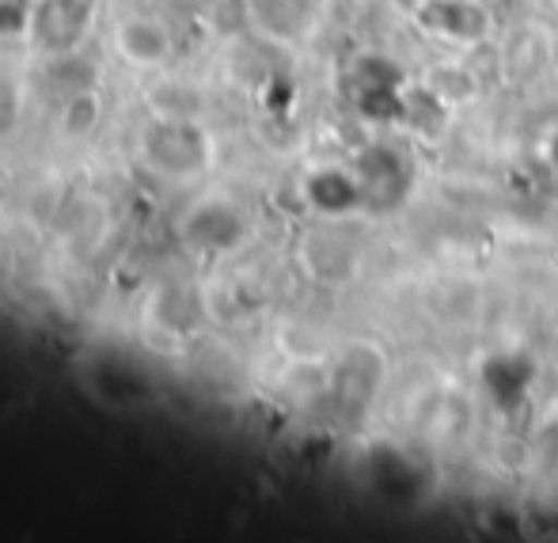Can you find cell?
<instances>
[{
	"label": "cell",
	"mask_w": 558,
	"mask_h": 543,
	"mask_svg": "<svg viewBox=\"0 0 558 543\" xmlns=\"http://www.w3.org/2000/svg\"><path fill=\"white\" fill-rule=\"evenodd\" d=\"M141 156L156 176L191 179L209 168V137L198 122L186 118H156L153 130L141 137Z\"/></svg>",
	"instance_id": "6da1fadb"
},
{
	"label": "cell",
	"mask_w": 558,
	"mask_h": 543,
	"mask_svg": "<svg viewBox=\"0 0 558 543\" xmlns=\"http://www.w3.org/2000/svg\"><path fill=\"white\" fill-rule=\"evenodd\" d=\"M92 8H96V0H46L31 15V35L46 50L73 53L81 46V38L88 35Z\"/></svg>",
	"instance_id": "7a4b0ae2"
},
{
	"label": "cell",
	"mask_w": 558,
	"mask_h": 543,
	"mask_svg": "<svg viewBox=\"0 0 558 543\" xmlns=\"http://www.w3.org/2000/svg\"><path fill=\"white\" fill-rule=\"evenodd\" d=\"M114 43H118V53L137 69H160L171 53L168 31H163V23L153 20V15H125L114 31Z\"/></svg>",
	"instance_id": "3957f363"
},
{
	"label": "cell",
	"mask_w": 558,
	"mask_h": 543,
	"mask_svg": "<svg viewBox=\"0 0 558 543\" xmlns=\"http://www.w3.org/2000/svg\"><path fill=\"white\" fill-rule=\"evenodd\" d=\"M186 236H191L198 248L225 251L243 236V220L228 202H202V206H194V214L186 217Z\"/></svg>",
	"instance_id": "277c9868"
},
{
	"label": "cell",
	"mask_w": 558,
	"mask_h": 543,
	"mask_svg": "<svg viewBox=\"0 0 558 543\" xmlns=\"http://www.w3.org/2000/svg\"><path fill=\"white\" fill-rule=\"evenodd\" d=\"M58 122H61V133H65V137H88V133L99 125V96L96 92L76 88L73 96L65 99V107H61Z\"/></svg>",
	"instance_id": "5b68a950"
},
{
	"label": "cell",
	"mask_w": 558,
	"mask_h": 543,
	"mask_svg": "<svg viewBox=\"0 0 558 543\" xmlns=\"http://www.w3.org/2000/svg\"><path fill=\"white\" fill-rule=\"evenodd\" d=\"M31 27L27 0H0V35H15V31Z\"/></svg>",
	"instance_id": "8992f818"
}]
</instances>
